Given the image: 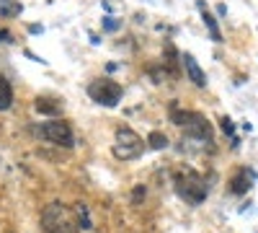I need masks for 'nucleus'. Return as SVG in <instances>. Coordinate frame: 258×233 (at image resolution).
Instances as JSON below:
<instances>
[{"instance_id":"f257e3e1","label":"nucleus","mask_w":258,"mask_h":233,"mask_svg":"<svg viewBox=\"0 0 258 233\" xmlns=\"http://www.w3.org/2000/svg\"><path fill=\"white\" fill-rule=\"evenodd\" d=\"M75 210L64 207L62 202H49L41 213V230L44 233H78Z\"/></svg>"},{"instance_id":"f03ea898","label":"nucleus","mask_w":258,"mask_h":233,"mask_svg":"<svg viewBox=\"0 0 258 233\" xmlns=\"http://www.w3.org/2000/svg\"><path fill=\"white\" fill-rule=\"evenodd\" d=\"M34 135L44 143H52V145H59V148H73L75 145V137H73V130L68 122L62 119H52V122H41L34 127Z\"/></svg>"},{"instance_id":"7ed1b4c3","label":"nucleus","mask_w":258,"mask_h":233,"mask_svg":"<svg viewBox=\"0 0 258 233\" xmlns=\"http://www.w3.org/2000/svg\"><path fill=\"white\" fill-rule=\"evenodd\" d=\"M142 151H145L142 137L135 130H129V127H119V130H116V143H114V156L119 161H132Z\"/></svg>"},{"instance_id":"20e7f679","label":"nucleus","mask_w":258,"mask_h":233,"mask_svg":"<svg viewBox=\"0 0 258 233\" xmlns=\"http://www.w3.org/2000/svg\"><path fill=\"white\" fill-rule=\"evenodd\" d=\"M176 187H178V195L186 197L191 205H199L207 197V184H204V179L197 171H181V174H176Z\"/></svg>"},{"instance_id":"39448f33","label":"nucleus","mask_w":258,"mask_h":233,"mask_svg":"<svg viewBox=\"0 0 258 233\" xmlns=\"http://www.w3.org/2000/svg\"><path fill=\"white\" fill-rule=\"evenodd\" d=\"M173 122H176L178 127H186V132H188L191 137L212 143V127H209V122H207L202 114H197V112H183V114L173 112Z\"/></svg>"},{"instance_id":"423d86ee","label":"nucleus","mask_w":258,"mask_h":233,"mask_svg":"<svg viewBox=\"0 0 258 233\" xmlns=\"http://www.w3.org/2000/svg\"><path fill=\"white\" fill-rule=\"evenodd\" d=\"M88 96L96 104H103V107H116L119 99H121V86L114 80H93L88 86Z\"/></svg>"},{"instance_id":"0eeeda50","label":"nucleus","mask_w":258,"mask_h":233,"mask_svg":"<svg viewBox=\"0 0 258 233\" xmlns=\"http://www.w3.org/2000/svg\"><path fill=\"white\" fill-rule=\"evenodd\" d=\"M181 62H183V68H186V75H188V80L194 83V86L204 88V86H207V75H204V70L199 68V62L194 60L191 55H183V57H181Z\"/></svg>"},{"instance_id":"6e6552de","label":"nucleus","mask_w":258,"mask_h":233,"mask_svg":"<svg viewBox=\"0 0 258 233\" xmlns=\"http://www.w3.org/2000/svg\"><path fill=\"white\" fill-rule=\"evenodd\" d=\"M248 189H250V174L243 168V171H238V174L232 176V181H230V192H232V195H245Z\"/></svg>"},{"instance_id":"1a4fd4ad","label":"nucleus","mask_w":258,"mask_h":233,"mask_svg":"<svg viewBox=\"0 0 258 233\" xmlns=\"http://www.w3.org/2000/svg\"><path fill=\"white\" fill-rule=\"evenodd\" d=\"M11 104H13V88H11L8 78L0 75V112L11 109Z\"/></svg>"},{"instance_id":"9d476101","label":"nucleus","mask_w":258,"mask_h":233,"mask_svg":"<svg viewBox=\"0 0 258 233\" xmlns=\"http://www.w3.org/2000/svg\"><path fill=\"white\" fill-rule=\"evenodd\" d=\"M34 107H36L39 114H52V117L59 114V107H57V104H49V99H36Z\"/></svg>"},{"instance_id":"9b49d317","label":"nucleus","mask_w":258,"mask_h":233,"mask_svg":"<svg viewBox=\"0 0 258 233\" xmlns=\"http://www.w3.org/2000/svg\"><path fill=\"white\" fill-rule=\"evenodd\" d=\"M75 218H78V225L80 228H91V218H88V207H85L83 202L75 205Z\"/></svg>"},{"instance_id":"f8f14e48","label":"nucleus","mask_w":258,"mask_h":233,"mask_svg":"<svg viewBox=\"0 0 258 233\" xmlns=\"http://www.w3.org/2000/svg\"><path fill=\"white\" fill-rule=\"evenodd\" d=\"M204 24L209 26V31H212V39H214V41H222V34H220V26H217V21H214V16H212L209 11H204Z\"/></svg>"},{"instance_id":"ddd939ff","label":"nucleus","mask_w":258,"mask_h":233,"mask_svg":"<svg viewBox=\"0 0 258 233\" xmlns=\"http://www.w3.org/2000/svg\"><path fill=\"white\" fill-rule=\"evenodd\" d=\"M147 140H150V148H155V151H160V148H165V145H168V137H165V135H160V132H153Z\"/></svg>"}]
</instances>
